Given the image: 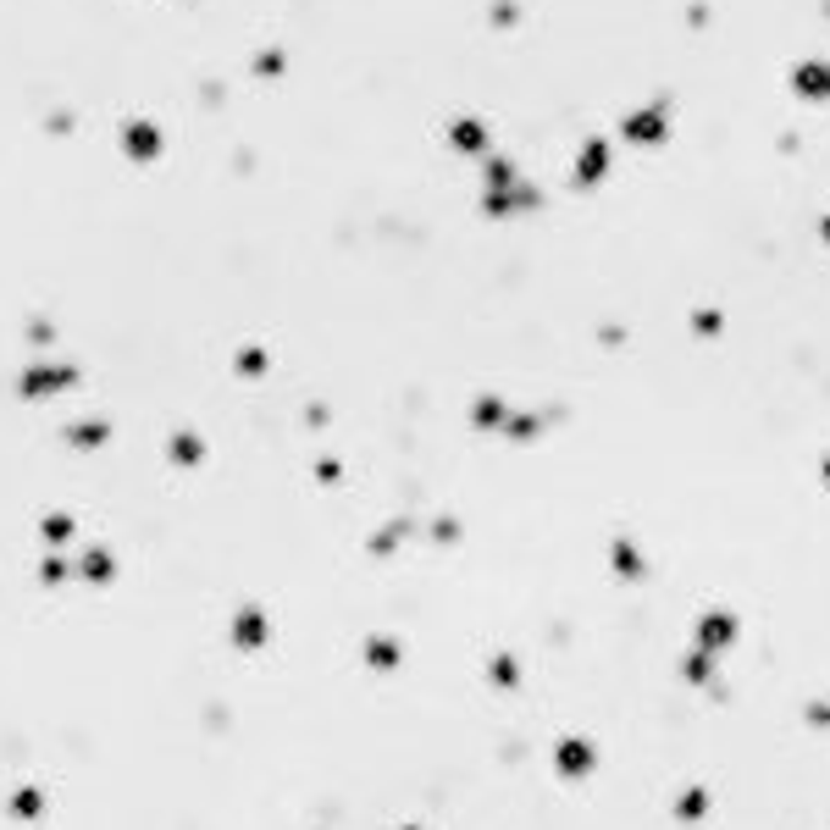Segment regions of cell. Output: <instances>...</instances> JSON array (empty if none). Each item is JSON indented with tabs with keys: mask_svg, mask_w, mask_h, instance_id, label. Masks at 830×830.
Segmentation results:
<instances>
[{
	"mask_svg": "<svg viewBox=\"0 0 830 830\" xmlns=\"http://www.w3.org/2000/svg\"><path fill=\"white\" fill-rule=\"evenodd\" d=\"M122 144H128V150L139 155V161H150V155L161 150V139H155L150 122H128V128H122Z\"/></svg>",
	"mask_w": 830,
	"mask_h": 830,
	"instance_id": "2",
	"label": "cell"
},
{
	"mask_svg": "<svg viewBox=\"0 0 830 830\" xmlns=\"http://www.w3.org/2000/svg\"><path fill=\"white\" fill-rule=\"evenodd\" d=\"M792 89H803V95L825 100V95H830V67H825V61H803V67L792 72Z\"/></svg>",
	"mask_w": 830,
	"mask_h": 830,
	"instance_id": "1",
	"label": "cell"
},
{
	"mask_svg": "<svg viewBox=\"0 0 830 830\" xmlns=\"http://www.w3.org/2000/svg\"><path fill=\"white\" fill-rule=\"evenodd\" d=\"M626 133H631V139H659V133H664V111L653 106V111H642V117H631Z\"/></svg>",
	"mask_w": 830,
	"mask_h": 830,
	"instance_id": "3",
	"label": "cell"
},
{
	"mask_svg": "<svg viewBox=\"0 0 830 830\" xmlns=\"http://www.w3.org/2000/svg\"><path fill=\"white\" fill-rule=\"evenodd\" d=\"M454 139H460L465 150H476V144H482V133H476V128H454Z\"/></svg>",
	"mask_w": 830,
	"mask_h": 830,
	"instance_id": "5",
	"label": "cell"
},
{
	"mask_svg": "<svg viewBox=\"0 0 830 830\" xmlns=\"http://www.w3.org/2000/svg\"><path fill=\"white\" fill-rule=\"evenodd\" d=\"M598 172H604V144H593V150H587V166H581V178H598Z\"/></svg>",
	"mask_w": 830,
	"mask_h": 830,
	"instance_id": "4",
	"label": "cell"
}]
</instances>
